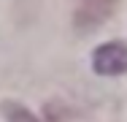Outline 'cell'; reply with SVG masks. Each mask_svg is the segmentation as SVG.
<instances>
[{"label":"cell","mask_w":127,"mask_h":122,"mask_svg":"<svg viewBox=\"0 0 127 122\" xmlns=\"http://www.w3.org/2000/svg\"><path fill=\"white\" fill-rule=\"evenodd\" d=\"M116 8V0H78L76 5V30H95L100 27Z\"/></svg>","instance_id":"1"},{"label":"cell","mask_w":127,"mask_h":122,"mask_svg":"<svg viewBox=\"0 0 127 122\" xmlns=\"http://www.w3.org/2000/svg\"><path fill=\"white\" fill-rule=\"evenodd\" d=\"M95 71L100 76H119L127 71V46L114 41V44H105L95 52Z\"/></svg>","instance_id":"2"},{"label":"cell","mask_w":127,"mask_h":122,"mask_svg":"<svg viewBox=\"0 0 127 122\" xmlns=\"http://www.w3.org/2000/svg\"><path fill=\"white\" fill-rule=\"evenodd\" d=\"M3 114H5V120L8 122H38L30 111H27L25 106H19V103H3Z\"/></svg>","instance_id":"3"}]
</instances>
